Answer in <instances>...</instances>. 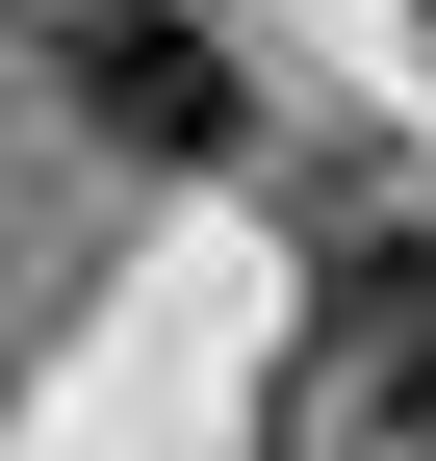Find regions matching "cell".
Segmentation results:
<instances>
[{
	"label": "cell",
	"mask_w": 436,
	"mask_h": 461,
	"mask_svg": "<svg viewBox=\"0 0 436 461\" xmlns=\"http://www.w3.org/2000/svg\"><path fill=\"white\" fill-rule=\"evenodd\" d=\"M51 77H77V129L154 154V180L257 154V51H232V0H51Z\"/></svg>",
	"instance_id": "6da1fadb"
},
{
	"label": "cell",
	"mask_w": 436,
	"mask_h": 461,
	"mask_svg": "<svg viewBox=\"0 0 436 461\" xmlns=\"http://www.w3.org/2000/svg\"><path fill=\"white\" fill-rule=\"evenodd\" d=\"M334 384H359V436L436 461V230H334Z\"/></svg>",
	"instance_id": "7a4b0ae2"
}]
</instances>
